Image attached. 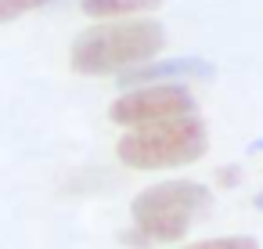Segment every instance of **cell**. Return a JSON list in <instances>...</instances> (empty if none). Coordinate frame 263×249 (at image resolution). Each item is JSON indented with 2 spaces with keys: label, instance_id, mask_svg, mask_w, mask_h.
<instances>
[{
  "label": "cell",
  "instance_id": "obj_1",
  "mask_svg": "<svg viewBox=\"0 0 263 249\" xmlns=\"http://www.w3.org/2000/svg\"><path fill=\"white\" fill-rule=\"evenodd\" d=\"M166 47V29L155 19H108L83 29L69 47V65L80 76H112L152 62Z\"/></svg>",
  "mask_w": 263,
  "mask_h": 249
},
{
  "label": "cell",
  "instance_id": "obj_2",
  "mask_svg": "<svg viewBox=\"0 0 263 249\" xmlns=\"http://www.w3.org/2000/svg\"><path fill=\"white\" fill-rule=\"evenodd\" d=\"M209 152V134L198 116H177L162 123L130 127L116 141V155L130 170H170L198 163Z\"/></svg>",
  "mask_w": 263,
  "mask_h": 249
},
{
  "label": "cell",
  "instance_id": "obj_3",
  "mask_svg": "<svg viewBox=\"0 0 263 249\" xmlns=\"http://www.w3.org/2000/svg\"><path fill=\"white\" fill-rule=\"evenodd\" d=\"M209 209H213V195L198 181H159L130 199V220L152 238V245L180 242L191 231L195 217L202 220Z\"/></svg>",
  "mask_w": 263,
  "mask_h": 249
},
{
  "label": "cell",
  "instance_id": "obj_4",
  "mask_svg": "<svg viewBox=\"0 0 263 249\" xmlns=\"http://www.w3.org/2000/svg\"><path fill=\"white\" fill-rule=\"evenodd\" d=\"M195 98L187 87H180L177 80H162V83H141V87H126L112 105H108V119L119 127H144V123H162V119H177V116H195Z\"/></svg>",
  "mask_w": 263,
  "mask_h": 249
},
{
  "label": "cell",
  "instance_id": "obj_5",
  "mask_svg": "<svg viewBox=\"0 0 263 249\" xmlns=\"http://www.w3.org/2000/svg\"><path fill=\"white\" fill-rule=\"evenodd\" d=\"M213 76H216V65L209 58L184 55V58H166V62H141L119 73V83L141 87V83H162V80H213Z\"/></svg>",
  "mask_w": 263,
  "mask_h": 249
},
{
  "label": "cell",
  "instance_id": "obj_6",
  "mask_svg": "<svg viewBox=\"0 0 263 249\" xmlns=\"http://www.w3.org/2000/svg\"><path fill=\"white\" fill-rule=\"evenodd\" d=\"M166 0H80V11L90 19H119V15H144L159 11Z\"/></svg>",
  "mask_w": 263,
  "mask_h": 249
},
{
  "label": "cell",
  "instance_id": "obj_7",
  "mask_svg": "<svg viewBox=\"0 0 263 249\" xmlns=\"http://www.w3.org/2000/svg\"><path fill=\"white\" fill-rule=\"evenodd\" d=\"M47 4H54V0H0V26H8V22L22 19V15H33V11H40Z\"/></svg>",
  "mask_w": 263,
  "mask_h": 249
},
{
  "label": "cell",
  "instance_id": "obj_8",
  "mask_svg": "<svg viewBox=\"0 0 263 249\" xmlns=\"http://www.w3.org/2000/svg\"><path fill=\"white\" fill-rule=\"evenodd\" d=\"M184 249H259V242L252 235H220V238H202Z\"/></svg>",
  "mask_w": 263,
  "mask_h": 249
},
{
  "label": "cell",
  "instance_id": "obj_9",
  "mask_svg": "<svg viewBox=\"0 0 263 249\" xmlns=\"http://www.w3.org/2000/svg\"><path fill=\"white\" fill-rule=\"evenodd\" d=\"M216 184L220 188H238L241 184V166H220L216 170Z\"/></svg>",
  "mask_w": 263,
  "mask_h": 249
},
{
  "label": "cell",
  "instance_id": "obj_10",
  "mask_svg": "<svg viewBox=\"0 0 263 249\" xmlns=\"http://www.w3.org/2000/svg\"><path fill=\"white\" fill-rule=\"evenodd\" d=\"M245 152H252V155H263V137H256V141H249V145H245Z\"/></svg>",
  "mask_w": 263,
  "mask_h": 249
},
{
  "label": "cell",
  "instance_id": "obj_11",
  "mask_svg": "<svg viewBox=\"0 0 263 249\" xmlns=\"http://www.w3.org/2000/svg\"><path fill=\"white\" fill-rule=\"evenodd\" d=\"M252 206H256V209H259V213H263V188H259V191H256V199H252Z\"/></svg>",
  "mask_w": 263,
  "mask_h": 249
}]
</instances>
